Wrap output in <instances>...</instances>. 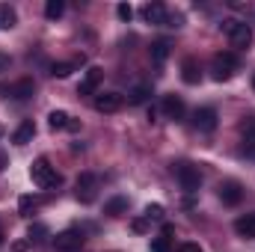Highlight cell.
Masks as SVG:
<instances>
[{
    "label": "cell",
    "instance_id": "1",
    "mask_svg": "<svg viewBox=\"0 0 255 252\" xmlns=\"http://www.w3.org/2000/svg\"><path fill=\"white\" fill-rule=\"evenodd\" d=\"M30 178H33V184L42 190H54L63 184V175L57 172V166H51V160L48 157H36L33 160V166H30Z\"/></svg>",
    "mask_w": 255,
    "mask_h": 252
},
{
    "label": "cell",
    "instance_id": "2",
    "mask_svg": "<svg viewBox=\"0 0 255 252\" xmlns=\"http://www.w3.org/2000/svg\"><path fill=\"white\" fill-rule=\"evenodd\" d=\"M220 30L229 36L232 48H238V51H247V48L253 45V27H250L247 21L232 18V21H223V24H220Z\"/></svg>",
    "mask_w": 255,
    "mask_h": 252
},
{
    "label": "cell",
    "instance_id": "3",
    "mask_svg": "<svg viewBox=\"0 0 255 252\" xmlns=\"http://www.w3.org/2000/svg\"><path fill=\"white\" fill-rule=\"evenodd\" d=\"M98 187H101V181H98L95 172H80L77 181H74V199L80 205H92L98 199Z\"/></svg>",
    "mask_w": 255,
    "mask_h": 252
},
{
    "label": "cell",
    "instance_id": "4",
    "mask_svg": "<svg viewBox=\"0 0 255 252\" xmlns=\"http://www.w3.org/2000/svg\"><path fill=\"white\" fill-rule=\"evenodd\" d=\"M235 71H241V60H238V54L223 51V54L214 57V63H211V74H214V80H220V83H223V80H232Z\"/></svg>",
    "mask_w": 255,
    "mask_h": 252
},
{
    "label": "cell",
    "instance_id": "5",
    "mask_svg": "<svg viewBox=\"0 0 255 252\" xmlns=\"http://www.w3.org/2000/svg\"><path fill=\"white\" fill-rule=\"evenodd\" d=\"M172 172H175V178H178V184H181L184 193H199V187H202V172H199V166L181 160V163L172 166Z\"/></svg>",
    "mask_w": 255,
    "mask_h": 252
},
{
    "label": "cell",
    "instance_id": "6",
    "mask_svg": "<svg viewBox=\"0 0 255 252\" xmlns=\"http://www.w3.org/2000/svg\"><path fill=\"white\" fill-rule=\"evenodd\" d=\"M83 244H86V235H83V229H77V226L65 229V232H60V235L54 238V250L57 252H80Z\"/></svg>",
    "mask_w": 255,
    "mask_h": 252
},
{
    "label": "cell",
    "instance_id": "7",
    "mask_svg": "<svg viewBox=\"0 0 255 252\" xmlns=\"http://www.w3.org/2000/svg\"><path fill=\"white\" fill-rule=\"evenodd\" d=\"M101 77H104V68H98V65H89V68L83 71V77H80L77 95H95V89H98Z\"/></svg>",
    "mask_w": 255,
    "mask_h": 252
},
{
    "label": "cell",
    "instance_id": "8",
    "mask_svg": "<svg viewBox=\"0 0 255 252\" xmlns=\"http://www.w3.org/2000/svg\"><path fill=\"white\" fill-rule=\"evenodd\" d=\"M217 110L214 107H199L196 113H193V127L196 130H202V133H211V130H217Z\"/></svg>",
    "mask_w": 255,
    "mask_h": 252
},
{
    "label": "cell",
    "instance_id": "9",
    "mask_svg": "<svg viewBox=\"0 0 255 252\" xmlns=\"http://www.w3.org/2000/svg\"><path fill=\"white\" fill-rule=\"evenodd\" d=\"M92 104H95V110H98V113H116V110H122L125 98H122L119 92H98Z\"/></svg>",
    "mask_w": 255,
    "mask_h": 252
},
{
    "label": "cell",
    "instance_id": "10",
    "mask_svg": "<svg viewBox=\"0 0 255 252\" xmlns=\"http://www.w3.org/2000/svg\"><path fill=\"white\" fill-rule=\"evenodd\" d=\"M48 125H51V130H80V122H77V119H71L65 110H51Z\"/></svg>",
    "mask_w": 255,
    "mask_h": 252
},
{
    "label": "cell",
    "instance_id": "11",
    "mask_svg": "<svg viewBox=\"0 0 255 252\" xmlns=\"http://www.w3.org/2000/svg\"><path fill=\"white\" fill-rule=\"evenodd\" d=\"M142 18H145L148 24H157V27L169 24V12H166L163 3H145V6H142Z\"/></svg>",
    "mask_w": 255,
    "mask_h": 252
},
{
    "label": "cell",
    "instance_id": "12",
    "mask_svg": "<svg viewBox=\"0 0 255 252\" xmlns=\"http://www.w3.org/2000/svg\"><path fill=\"white\" fill-rule=\"evenodd\" d=\"M6 92H9V98H15V101H27V98L36 95V83H33V77H21V80L12 83Z\"/></svg>",
    "mask_w": 255,
    "mask_h": 252
},
{
    "label": "cell",
    "instance_id": "13",
    "mask_svg": "<svg viewBox=\"0 0 255 252\" xmlns=\"http://www.w3.org/2000/svg\"><path fill=\"white\" fill-rule=\"evenodd\" d=\"M217 193H220V202H223V205H238V202L244 199V187H241V181H223Z\"/></svg>",
    "mask_w": 255,
    "mask_h": 252
},
{
    "label": "cell",
    "instance_id": "14",
    "mask_svg": "<svg viewBox=\"0 0 255 252\" xmlns=\"http://www.w3.org/2000/svg\"><path fill=\"white\" fill-rule=\"evenodd\" d=\"M160 110H163L166 119H175V122H178V119L184 116V101H181V95H163Z\"/></svg>",
    "mask_w": 255,
    "mask_h": 252
},
{
    "label": "cell",
    "instance_id": "15",
    "mask_svg": "<svg viewBox=\"0 0 255 252\" xmlns=\"http://www.w3.org/2000/svg\"><path fill=\"white\" fill-rule=\"evenodd\" d=\"M235 232H238L241 238H247V241H255V211L253 214H241V217L235 220Z\"/></svg>",
    "mask_w": 255,
    "mask_h": 252
},
{
    "label": "cell",
    "instance_id": "16",
    "mask_svg": "<svg viewBox=\"0 0 255 252\" xmlns=\"http://www.w3.org/2000/svg\"><path fill=\"white\" fill-rule=\"evenodd\" d=\"M33 136H36V122L33 119H24L18 125V130L12 133V142L15 145H27V142H33Z\"/></svg>",
    "mask_w": 255,
    "mask_h": 252
},
{
    "label": "cell",
    "instance_id": "17",
    "mask_svg": "<svg viewBox=\"0 0 255 252\" xmlns=\"http://www.w3.org/2000/svg\"><path fill=\"white\" fill-rule=\"evenodd\" d=\"M154 95V89H151V83H136L130 92H128V104H133V107H139V104H145L148 98Z\"/></svg>",
    "mask_w": 255,
    "mask_h": 252
},
{
    "label": "cell",
    "instance_id": "18",
    "mask_svg": "<svg viewBox=\"0 0 255 252\" xmlns=\"http://www.w3.org/2000/svg\"><path fill=\"white\" fill-rule=\"evenodd\" d=\"M181 80H184V83H190V86H196V83L202 80V71H199V63H196L193 57H187V60L181 63Z\"/></svg>",
    "mask_w": 255,
    "mask_h": 252
},
{
    "label": "cell",
    "instance_id": "19",
    "mask_svg": "<svg viewBox=\"0 0 255 252\" xmlns=\"http://www.w3.org/2000/svg\"><path fill=\"white\" fill-rule=\"evenodd\" d=\"M83 63H86V57H83V54H80V57H74V60H68V63H54V65H51V74H54V77H68L77 65H83Z\"/></svg>",
    "mask_w": 255,
    "mask_h": 252
},
{
    "label": "cell",
    "instance_id": "20",
    "mask_svg": "<svg viewBox=\"0 0 255 252\" xmlns=\"http://www.w3.org/2000/svg\"><path fill=\"white\" fill-rule=\"evenodd\" d=\"M241 136H244V148L255 151V116H247L241 122Z\"/></svg>",
    "mask_w": 255,
    "mask_h": 252
},
{
    "label": "cell",
    "instance_id": "21",
    "mask_svg": "<svg viewBox=\"0 0 255 252\" xmlns=\"http://www.w3.org/2000/svg\"><path fill=\"white\" fill-rule=\"evenodd\" d=\"M39 205H42V199L27 193V196H21V199H18V214H21V217H33Z\"/></svg>",
    "mask_w": 255,
    "mask_h": 252
},
{
    "label": "cell",
    "instance_id": "22",
    "mask_svg": "<svg viewBox=\"0 0 255 252\" xmlns=\"http://www.w3.org/2000/svg\"><path fill=\"white\" fill-rule=\"evenodd\" d=\"M169 39H157L154 45H151V60H154V65H163L166 63V57H169Z\"/></svg>",
    "mask_w": 255,
    "mask_h": 252
},
{
    "label": "cell",
    "instance_id": "23",
    "mask_svg": "<svg viewBox=\"0 0 255 252\" xmlns=\"http://www.w3.org/2000/svg\"><path fill=\"white\" fill-rule=\"evenodd\" d=\"M51 238V229L45 226V223H33L30 229H27V241L30 244H42V241H48Z\"/></svg>",
    "mask_w": 255,
    "mask_h": 252
},
{
    "label": "cell",
    "instance_id": "24",
    "mask_svg": "<svg viewBox=\"0 0 255 252\" xmlns=\"http://www.w3.org/2000/svg\"><path fill=\"white\" fill-rule=\"evenodd\" d=\"M104 214H107V217H122V214H128V199L125 196L110 199V202L104 205Z\"/></svg>",
    "mask_w": 255,
    "mask_h": 252
},
{
    "label": "cell",
    "instance_id": "25",
    "mask_svg": "<svg viewBox=\"0 0 255 252\" xmlns=\"http://www.w3.org/2000/svg\"><path fill=\"white\" fill-rule=\"evenodd\" d=\"M15 24H18L15 9H12V6H6V3H0V30H12Z\"/></svg>",
    "mask_w": 255,
    "mask_h": 252
},
{
    "label": "cell",
    "instance_id": "26",
    "mask_svg": "<svg viewBox=\"0 0 255 252\" xmlns=\"http://www.w3.org/2000/svg\"><path fill=\"white\" fill-rule=\"evenodd\" d=\"M63 12H65V3H63V0H48V6H45V18L57 21Z\"/></svg>",
    "mask_w": 255,
    "mask_h": 252
},
{
    "label": "cell",
    "instance_id": "27",
    "mask_svg": "<svg viewBox=\"0 0 255 252\" xmlns=\"http://www.w3.org/2000/svg\"><path fill=\"white\" fill-rule=\"evenodd\" d=\"M163 214H166L163 205H157V202H154V205H145V220H148V223H151V220H163Z\"/></svg>",
    "mask_w": 255,
    "mask_h": 252
},
{
    "label": "cell",
    "instance_id": "28",
    "mask_svg": "<svg viewBox=\"0 0 255 252\" xmlns=\"http://www.w3.org/2000/svg\"><path fill=\"white\" fill-rule=\"evenodd\" d=\"M151 252H172V238H154Z\"/></svg>",
    "mask_w": 255,
    "mask_h": 252
},
{
    "label": "cell",
    "instance_id": "29",
    "mask_svg": "<svg viewBox=\"0 0 255 252\" xmlns=\"http://www.w3.org/2000/svg\"><path fill=\"white\" fill-rule=\"evenodd\" d=\"M116 15H119L122 21H130V18H133V9H130L128 3H119V6H116Z\"/></svg>",
    "mask_w": 255,
    "mask_h": 252
},
{
    "label": "cell",
    "instance_id": "30",
    "mask_svg": "<svg viewBox=\"0 0 255 252\" xmlns=\"http://www.w3.org/2000/svg\"><path fill=\"white\" fill-rule=\"evenodd\" d=\"M9 65H12V57L0 51V71H9Z\"/></svg>",
    "mask_w": 255,
    "mask_h": 252
},
{
    "label": "cell",
    "instance_id": "31",
    "mask_svg": "<svg viewBox=\"0 0 255 252\" xmlns=\"http://www.w3.org/2000/svg\"><path fill=\"white\" fill-rule=\"evenodd\" d=\"M178 252H202V247H199V244H181Z\"/></svg>",
    "mask_w": 255,
    "mask_h": 252
},
{
    "label": "cell",
    "instance_id": "32",
    "mask_svg": "<svg viewBox=\"0 0 255 252\" xmlns=\"http://www.w3.org/2000/svg\"><path fill=\"white\" fill-rule=\"evenodd\" d=\"M145 226H148V220H133V232H145Z\"/></svg>",
    "mask_w": 255,
    "mask_h": 252
},
{
    "label": "cell",
    "instance_id": "33",
    "mask_svg": "<svg viewBox=\"0 0 255 252\" xmlns=\"http://www.w3.org/2000/svg\"><path fill=\"white\" fill-rule=\"evenodd\" d=\"M6 166H9V154H3V151H0V172H3Z\"/></svg>",
    "mask_w": 255,
    "mask_h": 252
},
{
    "label": "cell",
    "instance_id": "34",
    "mask_svg": "<svg viewBox=\"0 0 255 252\" xmlns=\"http://www.w3.org/2000/svg\"><path fill=\"white\" fill-rule=\"evenodd\" d=\"M3 238H6V232H3V223H0V244H3Z\"/></svg>",
    "mask_w": 255,
    "mask_h": 252
},
{
    "label": "cell",
    "instance_id": "35",
    "mask_svg": "<svg viewBox=\"0 0 255 252\" xmlns=\"http://www.w3.org/2000/svg\"><path fill=\"white\" fill-rule=\"evenodd\" d=\"M253 89H255V74H253Z\"/></svg>",
    "mask_w": 255,
    "mask_h": 252
},
{
    "label": "cell",
    "instance_id": "36",
    "mask_svg": "<svg viewBox=\"0 0 255 252\" xmlns=\"http://www.w3.org/2000/svg\"><path fill=\"white\" fill-rule=\"evenodd\" d=\"M0 136H3V127H0Z\"/></svg>",
    "mask_w": 255,
    "mask_h": 252
}]
</instances>
